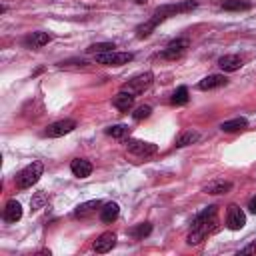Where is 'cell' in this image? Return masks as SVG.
<instances>
[{
	"label": "cell",
	"mask_w": 256,
	"mask_h": 256,
	"mask_svg": "<svg viewBox=\"0 0 256 256\" xmlns=\"http://www.w3.org/2000/svg\"><path fill=\"white\" fill-rule=\"evenodd\" d=\"M196 6H198V4H196L194 0H186V2H178V4H164V6H160V8L154 10V14H152L150 20H146L144 24H140V26L136 28V36H138V38H146V36H150L152 30H154L160 22H164L166 18H172V16H176V14H182V12H190V10H194Z\"/></svg>",
	"instance_id": "cell-1"
},
{
	"label": "cell",
	"mask_w": 256,
	"mask_h": 256,
	"mask_svg": "<svg viewBox=\"0 0 256 256\" xmlns=\"http://www.w3.org/2000/svg\"><path fill=\"white\" fill-rule=\"evenodd\" d=\"M42 172H44V166H42V162H32V164H28L18 176H16V186L20 188V190H26V188H32L38 180H40V176H42Z\"/></svg>",
	"instance_id": "cell-2"
},
{
	"label": "cell",
	"mask_w": 256,
	"mask_h": 256,
	"mask_svg": "<svg viewBox=\"0 0 256 256\" xmlns=\"http://www.w3.org/2000/svg\"><path fill=\"white\" fill-rule=\"evenodd\" d=\"M152 82H154V74L152 72H142V74H136L134 78H130L128 82H124L122 84V90L130 92L132 96H138L144 90H148Z\"/></svg>",
	"instance_id": "cell-3"
},
{
	"label": "cell",
	"mask_w": 256,
	"mask_h": 256,
	"mask_svg": "<svg viewBox=\"0 0 256 256\" xmlns=\"http://www.w3.org/2000/svg\"><path fill=\"white\" fill-rule=\"evenodd\" d=\"M134 58L132 52H102V54H96V62L98 64H106V66H122V64H128L130 60Z\"/></svg>",
	"instance_id": "cell-4"
},
{
	"label": "cell",
	"mask_w": 256,
	"mask_h": 256,
	"mask_svg": "<svg viewBox=\"0 0 256 256\" xmlns=\"http://www.w3.org/2000/svg\"><path fill=\"white\" fill-rule=\"evenodd\" d=\"M188 46H190V40H188V38H176V40H172V42L160 52V58L176 60V58H180V56L188 50Z\"/></svg>",
	"instance_id": "cell-5"
},
{
	"label": "cell",
	"mask_w": 256,
	"mask_h": 256,
	"mask_svg": "<svg viewBox=\"0 0 256 256\" xmlns=\"http://www.w3.org/2000/svg\"><path fill=\"white\" fill-rule=\"evenodd\" d=\"M126 148H128V152H132V154H136V156H144V158L156 154V150H158L156 144L144 142V140H136V138H128Z\"/></svg>",
	"instance_id": "cell-6"
},
{
	"label": "cell",
	"mask_w": 256,
	"mask_h": 256,
	"mask_svg": "<svg viewBox=\"0 0 256 256\" xmlns=\"http://www.w3.org/2000/svg\"><path fill=\"white\" fill-rule=\"evenodd\" d=\"M74 128H76V122L70 120V118H64V120L52 122V124L44 130V136H48V138H58V136H64V134L72 132Z\"/></svg>",
	"instance_id": "cell-7"
},
{
	"label": "cell",
	"mask_w": 256,
	"mask_h": 256,
	"mask_svg": "<svg viewBox=\"0 0 256 256\" xmlns=\"http://www.w3.org/2000/svg\"><path fill=\"white\" fill-rule=\"evenodd\" d=\"M244 224H246V214H244L236 204L228 206V212H226V226H228L230 230H240V228H244Z\"/></svg>",
	"instance_id": "cell-8"
},
{
	"label": "cell",
	"mask_w": 256,
	"mask_h": 256,
	"mask_svg": "<svg viewBox=\"0 0 256 256\" xmlns=\"http://www.w3.org/2000/svg\"><path fill=\"white\" fill-rule=\"evenodd\" d=\"M114 246H116V234L104 232V234H100V236L96 238V242H94V252L106 254V252H110Z\"/></svg>",
	"instance_id": "cell-9"
},
{
	"label": "cell",
	"mask_w": 256,
	"mask_h": 256,
	"mask_svg": "<svg viewBox=\"0 0 256 256\" xmlns=\"http://www.w3.org/2000/svg\"><path fill=\"white\" fill-rule=\"evenodd\" d=\"M216 206L212 204V206H208V208H204L202 212H198L194 218H192V228H198V226H206V224H210V222H216Z\"/></svg>",
	"instance_id": "cell-10"
},
{
	"label": "cell",
	"mask_w": 256,
	"mask_h": 256,
	"mask_svg": "<svg viewBox=\"0 0 256 256\" xmlns=\"http://www.w3.org/2000/svg\"><path fill=\"white\" fill-rule=\"evenodd\" d=\"M50 40H52V34H48V32H32L24 38V46L26 48H42Z\"/></svg>",
	"instance_id": "cell-11"
},
{
	"label": "cell",
	"mask_w": 256,
	"mask_h": 256,
	"mask_svg": "<svg viewBox=\"0 0 256 256\" xmlns=\"http://www.w3.org/2000/svg\"><path fill=\"white\" fill-rule=\"evenodd\" d=\"M2 218H4L6 222H10V224L18 222V220L22 218V206H20V202H16V200H8L6 206H4Z\"/></svg>",
	"instance_id": "cell-12"
},
{
	"label": "cell",
	"mask_w": 256,
	"mask_h": 256,
	"mask_svg": "<svg viewBox=\"0 0 256 256\" xmlns=\"http://www.w3.org/2000/svg\"><path fill=\"white\" fill-rule=\"evenodd\" d=\"M242 58L238 54H226V56H220L218 60V66L224 70V72H236L242 68Z\"/></svg>",
	"instance_id": "cell-13"
},
{
	"label": "cell",
	"mask_w": 256,
	"mask_h": 256,
	"mask_svg": "<svg viewBox=\"0 0 256 256\" xmlns=\"http://www.w3.org/2000/svg\"><path fill=\"white\" fill-rule=\"evenodd\" d=\"M226 76L224 74H210L206 78H202L198 82V90H214V88H220V86H226Z\"/></svg>",
	"instance_id": "cell-14"
},
{
	"label": "cell",
	"mask_w": 256,
	"mask_h": 256,
	"mask_svg": "<svg viewBox=\"0 0 256 256\" xmlns=\"http://www.w3.org/2000/svg\"><path fill=\"white\" fill-rule=\"evenodd\" d=\"M70 170H72L74 176L86 178V176L92 174V164H90V160H86V158H76V160L70 162Z\"/></svg>",
	"instance_id": "cell-15"
},
{
	"label": "cell",
	"mask_w": 256,
	"mask_h": 256,
	"mask_svg": "<svg viewBox=\"0 0 256 256\" xmlns=\"http://www.w3.org/2000/svg\"><path fill=\"white\" fill-rule=\"evenodd\" d=\"M112 104H114V108H118V110H122V112H128V110L134 106V96H132L130 92H126V90H120V92L114 96Z\"/></svg>",
	"instance_id": "cell-16"
},
{
	"label": "cell",
	"mask_w": 256,
	"mask_h": 256,
	"mask_svg": "<svg viewBox=\"0 0 256 256\" xmlns=\"http://www.w3.org/2000/svg\"><path fill=\"white\" fill-rule=\"evenodd\" d=\"M118 214H120V206H118L116 202H106V204L100 208V220H102L104 224L114 222V220L118 218Z\"/></svg>",
	"instance_id": "cell-17"
},
{
	"label": "cell",
	"mask_w": 256,
	"mask_h": 256,
	"mask_svg": "<svg viewBox=\"0 0 256 256\" xmlns=\"http://www.w3.org/2000/svg\"><path fill=\"white\" fill-rule=\"evenodd\" d=\"M100 206H102V202H100V200H88V202H82V204H78V206H76L74 216H76V218H86V216L94 214V212H96V208H100Z\"/></svg>",
	"instance_id": "cell-18"
},
{
	"label": "cell",
	"mask_w": 256,
	"mask_h": 256,
	"mask_svg": "<svg viewBox=\"0 0 256 256\" xmlns=\"http://www.w3.org/2000/svg\"><path fill=\"white\" fill-rule=\"evenodd\" d=\"M232 190V182H228V180H216V182H210L208 186H204V192L206 194H226V192H230Z\"/></svg>",
	"instance_id": "cell-19"
},
{
	"label": "cell",
	"mask_w": 256,
	"mask_h": 256,
	"mask_svg": "<svg viewBox=\"0 0 256 256\" xmlns=\"http://www.w3.org/2000/svg\"><path fill=\"white\" fill-rule=\"evenodd\" d=\"M150 232H152V224L150 222H140V224H136V226H132L128 230V234L134 240H144L146 236H150Z\"/></svg>",
	"instance_id": "cell-20"
},
{
	"label": "cell",
	"mask_w": 256,
	"mask_h": 256,
	"mask_svg": "<svg viewBox=\"0 0 256 256\" xmlns=\"http://www.w3.org/2000/svg\"><path fill=\"white\" fill-rule=\"evenodd\" d=\"M248 126L246 118H232V120H226L220 124V130L222 132H238V130H244Z\"/></svg>",
	"instance_id": "cell-21"
},
{
	"label": "cell",
	"mask_w": 256,
	"mask_h": 256,
	"mask_svg": "<svg viewBox=\"0 0 256 256\" xmlns=\"http://www.w3.org/2000/svg\"><path fill=\"white\" fill-rule=\"evenodd\" d=\"M196 140H198V132H194V130H186V132H182V134L176 138V146L182 148V146L194 144Z\"/></svg>",
	"instance_id": "cell-22"
},
{
	"label": "cell",
	"mask_w": 256,
	"mask_h": 256,
	"mask_svg": "<svg viewBox=\"0 0 256 256\" xmlns=\"http://www.w3.org/2000/svg\"><path fill=\"white\" fill-rule=\"evenodd\" d=\"M170 102H172L174 106H182V104H186V102H188V88H186V86L176 88L174 94H172V98H170Z\"/></svg>",
	"instance_id": "cell-23"
},
{
	"label": "cell",
	"mask_w": 256,
	"mask_h": 256,
	"mask_svg": "<svg viewBox=\"0 0 256 256\" xmlns=\"http://www.w3.org/2000/svg\"><path fill=\"white\" fill-rule=\"evenodd\" d=\"M106 134L112 136V138H126L130 134V128L126 124H114V126L106 128Z\"/></svg>",
	"instance_id": "cell-24"
},
{
	"label": "cell",
	"mask_w": 256,
	"mask_h": 256,
	"mask_svg": "<svg viewBox=\"0 0 256 256\" xmlns=\"http://www.w3.org/2000/svg\"><path fill=\"white\" fill-rule=\"evenodd\" d=\"M222 8L224 10H248L250 4L244 2V0H224L222 2Z\"/></svg>",
	"instance_id": "cell-25"
},
{
	"label": "cell",
	"mask_w": 256,
	"mask_h": 256,
	"mask_svg": "<svg viewBox=\"0 0 256 256\" xmlns=\"http://www.w3.org/2000/svg\"><path fill=\"white\" fill-rule=\"evenodd\" d=\"M112 48H114L112 42H100V44H92V46H88L86 52H90V54H102V52H110Z\"/></svg>",
	"instance_id": "cell-26"
},
{
	"label": "cell",
	"mask_w": 256,
	"mask_h": 256,
	"mask_svg": "<svg viewBox=\"0 0 256 256\" xmlns=\"http://www.w3.org/2000/svg\"><path fill=\"white\" fill-rule=\"evenodd\" d=\"M152 114V108L150 106H138L134 112H132V118L134 120H144V118H148Z\"/></svg>",
	"instance_id": "cell-27"
},
{
	"label": "cell",
	"mask_w": 256,
	"mask_h": 256,
	"mask_svg": "<svg viewBox=\"0 0 256 256\" xmlns=\"http://www.w3.org/2000/svg\"><path fill=\"white\" fill-rule=\"evenodd\" d=\"M42 204H44V194H38V196H34V198H32V202H30L32 210H38Z\"/></svg>",
	"instance_id": "cell-28"
},
{
	"label": "cell",
	"mask_w": 256,
	"mask_h": 256,
	"mask_svg": "<svg viewBox=\"0 0 256 256\" xmlns=\"http://www.w3.org/2000/svg\"><path fill=\"white\" fill-rule=\"evenodd\" d=\"M240 254H256V242L250 244V246H246V248H242Z\"/></svg>",
	"instance_id": "cell-29"
},
{
	"label": "cell",
	"mask_w": 256,
	"mask_h": 256,
	"mask_svg": "<svg viewBox=\"0 0 256 256\" xmlns=\"http://www.w3.org/2000/svg\"><path fill=\"white\" fill-rule=\"evenodd\" d=\"M248 210H250L252 214H256V196L250 198V202H248Z\"/></svg>",
	"instance_id": "cell-30"
},
{
	"label": "cell",
	"mask_w": 256,
	"mask_h": 256,
	"mask_svg": "<svg viewBox=\"0 0 256 256\" xmlns=\"http://www.w3.org/2000/svg\"><path fill=\"white\" fill-rule=\"evenodd\" d=\"M134 2H138V4H142V2H146V0H134Z\"/></svg>",
	"instance_id": "cell-31"
}]
</instances>
